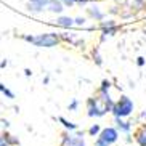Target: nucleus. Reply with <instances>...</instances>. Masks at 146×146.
I'll list each match as a JSON object with an SVG mask.
<instances>
[{"label":"nucleus","instance_id":"aec40b11","mask_svg":"<svg viewBox=\"0 0 146 146\" xmlns=\"http://www.w3.org/2000/svg\"><path fill=\"white\" fill-rule=\"evenodd\" d=\"M85 18H82V16H79V18H76V19H74V24H76V26H84V24H85Z\"/></svg>","mask_w":146,"mask_h":146},{"label":"nucleus","instance_id":"6e6552de","mask_svg":"<svg viewBox=\"0 0 146 146\" xmlns=\"http://www.w3.org/2000/svg\"><path fill=\"white\" fill-rule=\"evenodd\" d=\"M47 10L48 11H52V13L61 15L63 13V10H64V3H63L61 0H50L48 5H47Z\"/></svg>","mask_w":146,"mask_h":146},{"label":"nucleus","instance_id":"a878e982","mask_svg":"<svg viewBox=\"0 0 146 146\" xmlns=\"http://www.w3.org/2000/svg\"><path fill=\"white\" fill-rule=\"evenodd\" d=\"M24 74H26L27 77H29V76H32V72H31V69H24Z\"/></svg>","mask_w":146,"mask_h":146},{"label":"nucleus","instance_id":"393cba45","mask_svg":"<svg viewBox=\"0 0 146 146\" xmlns=\"http://www.w3.org/2000/svg\"><path fill=\"white\" fill-rule=\"evenodd\" d=\"M7 64H8V61H7V60L2 61V63H0V68H7Z\"/></svg>","mask_w":146,"mask_h":146},{"label":"nucleus","instance_id":"412c9836","mask_svg":"<svg viewBox=\"0 0 146 146\" xmlns=\"http://www.w3.org/2000/svg\"><path fill=\"white\" fill-rule=\"evenodd\" d=\"M0 146H10L8 140H7V137H5V133L3 135H0Z\"/></svg>","mask_w":146,"mask_h":146},{"label":"nucleus","instance_id":"f8f14e48","mask_svg":"<svg viewBox=\"0 0 146 146\" xmlns=\"http://www.w3.org/2000/svg\"><path fill=\"white\" fill-rule=\"evenodd\" d=\"M125 5H127V8L130 10H141L145 7V2L143 0H125Z\"/></svg>","mask_w":146,"mask_h":146},{"label":"nucleus","instance_id":"f3484780","mask_svg":"<svg viewBox=\"0 0 146 146\" xmlns=\"http://www.w3.org/2000/svg\"><path fill=\"white\" fill-rule=\"evenodd\" d=\"M109 88H111V82H109V80H103V82H101L100 92H109Z\"/></svg>","mask_w":146,"mask_h":146},{"label":"nucleus","instance_id":"9d476101","mask_svg":"<svg viewBox=\"0 0 146 146\" xmlns=\"http://www.w3.org/2000/svg\"><path fill=\"white\" fill-rule=\"evenodd\" d=\"M58 122H60L61 125H63V127H64L66 130H68V132H77V124H74V122H71V120H68L66 119V117H63V116H60L58 117Z\"/></svg>","mask_w":146,"mask_h":146},{"label":"nucleus","instance_id":"f03ea898","mask_svg":"<svg viewBox=\"0 0 146 146\" xmlns=\"http://www.w3.org/2000/svg\"><path fill=\"white\" fill-rule=\"evenodd\" d=\"M135 109V104L133 101L127 96V95H122L116 103H114V108H112V116L114 117H129L130 114Z\"/></svg>","mask_w":146,"mask_h":146},{"label":"nucleus","instance_id":"2eb2a0df","mask_svg":"<svg viewBox=\"0 0 146 146\" xmlns=\"http://www.w3.org/2000/svg\"><path fill=\"white\" fill-rule=\"evenodd\" d=\"M100 27H101V29H111V27H116V21H112V19H109V21H101L100 23Z\"/></svg>","mask_w":146,"mask_h":146},{"label":"nucleus","instance_id":"6ab92c4d","mask_svg":"<svg viewBox=\"0 0 146 146\" xmlns=\"http://www.w3.org/2000/svg\"><path fill=\"white\" fill-rule=\"evenodd\" d=\"M77 108H79V101L77 100H72V101H71V103H69V106H68V109L69 111H77Z\"/></svg>","mask_w":146,"mask_h":146},{"label":"nucleus","instance_id":"423d86ee","mask_svg":"<svg viewBox=\"0 0 146 146\" xmlns=\"http://www.w3.org/2000/svg\"><path fill=\"white\" fill-rule=\"evenodd\" d=\"M114 122H116V129L119 132L130 135V132H132V122L125 120V117H114Z\"/></svg>","mask_w":146,"mask_h":146},{"label":"nucleus","instance_id":"b1692460","mask_svg":"<svg viewBox=\"0 0 146 146\" xmlns=\"http://www.w3.org/2000/svg\"><path fill=\"white\" fill-rule=\"evenodd\" d=\"M87 2L88 0H76V3H79V5H87Z\"/></svg>","mask_w":146,"mask_h":146},{"label":"nucleus","instance_id":"39448f33","mask_svg":"<svg viewBox=\"0 0 146 146\" xmlns=\"http://www.w3.org/2000/svg\"><path fill=\"white\" fill-rule=\"evenodd\" d=\"M50 0H29L27 2V10L31 13H42L47 8V5Z\"/></svg>","mask_w":146,"mask_h":146},{"label":"nucleus","instance_id":"ddd939ff","mask_svg":"<svg viewBox=\"0 0 146 146\" xmlns=\"http://www.w3.org/2000/svg\"><path fill=\"white\" fill-rule=\"evenodd\" d=\"M101 130H103V129H101V125H100V124H93V125H90V129H88V130H87V133H88V137H98V135H100V133H101Z\"/></svg>","mask_w":146,"mask_h":146},{"label":"nucleus","instance_id":"bb28decb","mask_svg":"<svg viewBox=\"0 0 146 146\" xmlns=\"http://www.w3.org/2000/svg\"><path fill=\"white\" fill-rule=\"evenodd\" d=\"M140 119H146V112H141V114H140Z\"/></svg>","mask_w":146,"mask_h":146},{"label":"nucleus","instance_id":"5701e85b","mask_svg":"<svg viewBox=\"0 0 146 146\" xmlns=\"http://www.w3.org/2000/svg\"><path fill=\"white\" fill-rule=\"evenodd\" d=\"M63 3H64V7H72V5H76V0H61Z\"/></svg>","mask_w":146,"mask_h":146},{"label":"nucleus","instance_id":"1a4fd4ad","mask_svg":"<svg viewBox=\"0 0 146 146\" xmlns=\"http://www.w3.org/2000/svg\"><path fill=\"white\" fill-rule=\"evenodd\" d=\"M55 24L60 27H64V29H69V27L74 26V19L69 16H60V18H56Z\"/></svg>","mask_w":146,"mask_h":146},{"label":"nucleus","instance_id":"dca6fc26","mask_svg":"<svg viewBox=\"0 0 146 146\" xmlns=\"http://www.w3.org/2000/svg\"><path fill=\"white\" fill-rule=\"evenodd\" d=\"M5 137H7V140H8V143H10V146H16V145H19V140H18L15 135H11V133H5Z\"/></svg>","mask_w":146,"mask_h":146},{"label":"nucleus","instance_id":"0eeeda50","mask_svg":"<svg viewBox=\"0 0 146 146\" xmlns=\"http://www.w3.org/2000/svg\"><path fill=\"white\" fill-rule=\"evenodd\" d=\"M87 13H88V16H90L92 19H95V21H103L104 19V13L100 10L98 5H92L90 8H87Z\"/></svg>","mask_w":146,"mask_h":146},{"label":"nucleus","instance_id":"20e7f679","mask_svg":"<svg viewBox=\"0 0 146 146\" xmlns=\"http://www.w3.org/2000/svg\"><path fill=\"white\" fill-rule=\"evenodd\" d=\"M60 146H87L84 133L80 132H68L66 130L61 135V143Z\"/></svg>","mask_w":146,"mask_h":146},{"label":"nucleus","instance_id":"f257e3e1","mask_svg":"<svg viewBox=\"0 0 146 146\" xmlns=\"http://www.w3.org/2000/svg\"><path fill=\"white\" fill-rule=\"evenodd\" d=\"M23 40L32 43L35 47L52 48L60 43L61 37L58 34H55V32H45V34H39V35H23Z\"/></svg>","mask_w":146,"mask_h":146},{"label":"nucleus","instance_id":"4468645a","mask_svg":"<svg viewBox=\"0 0 146 146\" xmlns=\"http://www.w3.org/2000/svg\"><path fill=\"white\" fill-rule=\"evenodd\" d=\"M0 93L3 95V96H7L8 100H15V93L10 90L8 87H5V84H0Z\"/></svg>","mask_w":146,"mask_h":146},{"label":"nucleus","instance_id":"a211bd4d","mask_svg":"<svg viewBox=\"0 0 146 146\" xmlns=\"http://www.w3.org/2000/svg\"><path fill=\"white\" fill-rule=\"evenodd\" d=\"M93 60H95V63H96L98 66L103 64V60H101V56H100L98 50H93Z\"/></svg>","mask_w":146,"mask_h":146},{"label":"nucleus","instance_id":"7ed1b4c3","mask_svg":"<svg viewBox=\"0 0 146 146\" xmlns=\"http://www.w3.org/2000/svg\"><path fill=\"white\" fill-rule=\"evenodd\" d=\"M117 140H119V130L116 127H104L95 140V146H112Z\"/></svg>","mask_w":146,"mask_h":146},{"label":"nucleus","instance_id":"9b49d317","mask_svg":"<svg viewBox=\"0 0 146 146\" xmlns=\"http://www.w3.org/2000/svg\"><path fill=\"white\" fill-rule=\"evenodd\" d=\"M135 140H137V143L140 146H146V125L135 133Z\"/></svg>","mask_w":146,"mask_h":146},{"label":"nucleus","instance_id":"4be33fe9","mask_svg":"<svg viewBox=\"0 0 146 146\" xmlns=\"http://www.w3.org/2000/svg\"><path fill=\"white\" fill-rule=\"evenodd\" d=\"M145 63H146V61H145V58H143V56H138V58H137V64L140 66V68H143V66H145Z\"/></svg>","mask_w":146,"mask_h":146}]
</instances>
